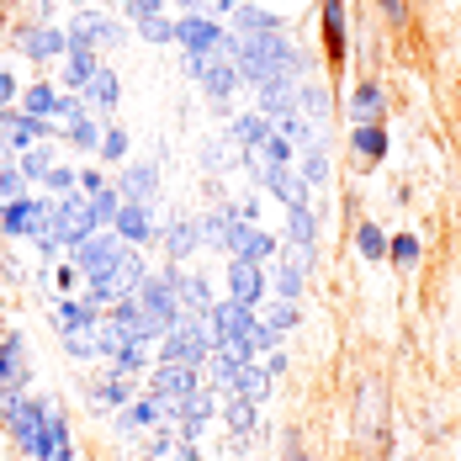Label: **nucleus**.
Wrapping results in <instances>:
<instances>
[{"label": "nucleus", "mask_w": 461, "mask_h": 461, "mask_svg": "<svg viewBox=\"0 0 461 461\" xmlns=\"http://www.w3.org/2000/svg\"><path fill=\"white\" fill-rule=\"evenodd\" d=\"M117 191H122L128 202H149V196L159 191V170H154V165H128L122 181H117Z\"/></svg>", "instance_id": "obj_17"}, {"label": "nucleus", "mask_w": 461, "mask_h": 461, "mask_svg": "<svg viewBox=\"0 0 461 461\" xmlns=\"http://www.w3.org/2000/svg\"><path fill=\"white\" fill-rule=\"evenodd\" d=\"M233 27L239 32H281V16L260 11V5H233Z\"/></svg>", "instance_id": "obj_20"}, {"label": "nucleus", "mask_w": 461, "mask_h": 461, "mask_svg": "<svg viewBox=\"0 0 461 461\" xmlns=\"http://www.w3.org/2000/svg\"><path fill=\"white\" fill-rule=\"evenodd\" d=\"M22 112H27V117H43V122H53V112H59V91H53L48 80L27 86V91H22Z\"/></svg>", "instance_id": "obj_19"}, {"label": "nucleus", "mask_w": 461, "mask_h": 461, "mask_svg": "<svg viewBox=\"0 0 461 461\" xmlns=\"http://www.w3.org/2000/svg\"><path fill=\"white\" fill-rule=\"evenodd\" d=\"M223 38H229V32H223L218 22H207V16H196V11L176 22V43H181L185 53H212V48H223Z\"/></svg>", "instance_id": "obj_6"}, {"label": "nucleus", "mask_w": 461, "mask_h": 461, "mask_svg": "<svg viewBox=\"0 0 461 461\" xmlns=\"http://www.w3.org/2000/svg\"><path fill=\"white\" fill-rule=\"evenodd\" d=\"M266 133H271V117H266V112H244V117L233 122V143H244V149H260Z\"/></svg>", "instance_id": "obj_22"}, {"label": "nucleus", "mask_w": 461, "mask_h": 461, "mask_svg": "<svg viewBox=\"0 0 461 461\" xmlns=\"http://www.w3.org/2000/svg\"><path fill=\"white\" fill-rule=\"evenodd\" d=\"M286 229H292V244H308L313 249V212H308V202L303 207H286Z\"/></svg>", "instance_id": "obj_30"}, {"label": "nucleus", "mask_w": 461, "mask_h": 461, "mask_svg": "<svg viewBox=\"0 0 461 461\" xmlns=\"http://www.w3.org/2000/svg\"><path fill=\"white\" fill-rule=\"evenodd\" d=\"M196 244H202V229H196L191 218H176V223L165 229V249H170V260H185V255H196Z\"/></svg>", "instance_id": "obj_18"}, {"label": "nucleus", "mask_w": 461, "mask_h": 461, "mask_svg": "<svg viewBox=\"0 0 461 461\" xmlns=\"http://www.w3.org/2000/svg\"><path fill=\"white\" fill-rule=\"evenodd\" d=\"M196 229H202V239L223 244V239H229V229H233V207H218V212H212V218H202Z\"/></svg>", "instance_id": "obj_32"}, {"label": "nucleus", "mask_w": 461, "mask_h": 461, "mask_svg": "<svg viewBox=\"0 0 461 461\" xmlns=\"http://www.w3.org/2000/svg\"><path fill=\"white\" fill-rule=\"evenodd\" d=\"M64 350H69L75 361H91L95 356V323H86V329H64Z\"/></svg>", "instance_id": "obj_28"}, {"label": "nucleus", "mask_w": 461, "mask_h": 461, "mask_svg": "<svg viewBox=\"0 0 461 461\" xmlns=\"http://www.w3.org/2000/svg\"><path fill=\"white\" fill-rule=\"evenodd\" d=\"M356 249H361L366 260H382V255H387V233L376 229V223H361V229H356Z\"/></svg>", "instance_id": "obj_31"}, {"label": "nucleus", "mask_w": 461, "mask_h": 461, "mask_svg": "<svg viewBox=\"0 0 461 461\" xmlns=\"http://www.w3.org/2000/svg\"><path fill=\"white\" fill-rule=\"evenodd\" d=\"M86 323H95V303H86V297L59 303V329H86Z\"/></svg>", "instance_id": "obj_24"}, {"label": "nucleus", "mask_w": 461, "mask_h": 461, "mask_svg": "<svg viewBox=\"0 0 461 461\" xmlns=\"http://www.w3.org/2000/svg\"><path fill=\"white\" fill-rule=\"evenodd\" d=\"M53 233H59V244H64V249H75L86 233H95V218H91V207H86V196H80V191H69V196H59V202H53Z\"/></svg>", "instance_id": "obj_3"}, {"label": "nucleus", "mask_w": 461, "mask_h": 461, "mask_svg": "<svg viewBox=\"0 0 461 461\" xmlns=\"http://www.w3.org/2000/svg\"><path fill=\"white\" fill-rule=\"evenodd\" d=\"M112 233H117L122 244H143V239H154L149 202H128V196H122V207H117V218H112Z\"/></svg>", "instance_id": "obj_10"}, {"label": "nucleus", "mask_w": 461, "mask_h": 461, "mask_svg": "<svg viewBox=\"0 0 461 461\" xmlns=\"http://www.w3.org/2000/svg\"><path fill=\"white\" fill-rule=\"evenodd\" d=\"M196 387H202V382H196V366H181V361H159L154 382H149V393H154V398H165L170 409H181Z\"/></svg>", "instance_id": "obj_4"}, {"label": "nucleus", "mask_w": 461, "mask_h": 461, "mask_svg": "<svg viewBox=\"0 0 461 461\" xmlns=\"http://www.w3.org/2000/svg\"><path fill=\"white\" fill-rule=\"evenodd\" d=\"M387 260H393L398 271H414V266H419V239H414V233H398V239H387Z\"/></svg>", "instance_id": "obj_25"}, {"label": "nucleus", "mask_w": 461, "mask_h": 461, "mask_svg": "<svg viewBox=\"0 0 461 461\" xmlns=\"http://www.w3.org/2000/svg\"><path fill=\"white\" fill-rule=\"evenodd\" d=\"M303 181H308V185L329 181V159H323V149H308V159H303Z\"/></svg>", "instance_id": "obj_40"}, {"label": "nucleus", "mask_w": 461, "mask_h": 461, "mask_svg": "<svg viewBox=\"0 0 461 461\" xmlns=\"http://www.w3.org/2000/svg\"><path fill=\"white\" fill-rule=\"evenodd\" d=\"M101 185H106V181H101V176H95V170H86V176H80V196H95V191H101Z\"/></svg>", "instance_id": "obj_45"}, {"label": "nucleus", "mask_w": 461, "mask_h": 461, "mask_svg": "<svg viewBox=\"0 0 461 461\" xmlns=\"http://www.w3.org/2000/svg\"><path fill=\"white\" fill-rule=\"evenodd\" d=\"M48 165H53V154H48V149H27V159H22V176H27V181H43Z\"/></svg>", "instance_id": "obj_42"}, {"label": "nucleus", "mask_w": 461, "mask_h": 461, "mask_svg": "<svg viewBox=\"0 0 461 461\" xmlns=\"http://www.w3.org/2000/svg\"><path fill=\"white\" fill-rule=\"evenodd\" d=\"M5 159H11V143L0 139V165H5Z\"/></svg>", "instance_id": "obj_48"}, {"label": "nucleus", "mask_w": 461, "mask_h": 461, "mask_svg": "<svg viewBox=\"0 0 461 461\" xmlns=\"http://www.w3.org/2000/svg\"><path fill=\"white\" fill-rule=\"evenodd\" d=\"M255 154H260L266 165H286V159H292V143H286V139L276 133V128H271V133L260 139V149H255Z\"/></svg>", "instance_id": "obj_33"}, {"label": "nucleus", "mask_w": 461, "mask_h": 461, "mask_svg": "<svg viewBox=\"0 0 461 461\" xmlns=\"http://www.w3.org/2000/svg\"><path fill=\"white\" fill-rule=\"evenodd\" d=\"M101 133H106V122H95L91 106H86L80 117H69V122H64V139L75 143L80 154H95V149H101Z\"/></svg>", "instance_id": "obj_16"}, {"label": "nucleus", "mask_w": 461, "mask_h": 461, "mask_svg": "<svg viewBox=\"0 0 461 461\" xmlns=\"http://www.w3.org/2000/svg\"><path fill=\"white\" fill-rule=\"evenodd\" d=\"M122 249H128V244H122L117 233L95 229V233H86V239L69 249V266H75V271H86V281H91V276H106V271L122 260Z\"/></svg>", "instance_id": "obj_2"}, {"label": "nucleus", "mask_w": 461, "mask_h": 461, "mask_svg": "<svg viewBox=\"0 0 461 461\" xmlns=\"http://www.w3.org/2000/svg\"><path fill=\"white\" fill-rule=\"evenodd\" d=\"M229 419H233V435H249V429H255V424H249V419H255V403L239 393V398L229 403Z\"/></svg>", "instance_id": "obj_38"}, {"label": "nucleus", "mask_w": 461, "mask_h": 461, "mask_svg": "<svg viewBox=\"0 0 461 461\" xmlns=\"http://www.w3.org/2000/svg\"><path fill=\"white\" fill-rule=\"evenodd\" d=\"M69 32H80L91 48H117L122 43V22H112V16H101V11H80Z\"/></svg>", "instance_id": "obj_12"}, {"label": "nucleus", "mask_w": 461, "mask_h": 461, "mask_svg": "<svg viewBox=\"0 0 461 461\" xmlns=\"http://www.w3.org/2000/svg\"><path fill=\"white\" fill-rule=\"evenodd\" d=\"M229 286H233V303H244V308H260V303H266V271H260L255 260H239V255H233Z\"/></svg>", "instance_id": "obj_8"}, {"label": "nucleus", "mask_w": 461, "mask_h": 461, "mask_svg": "<svg viewBox=\"0 0 461 461\" xmlns=\"http://www.w3.org/2000/svg\"><path fill=\"white\" fill-rule=\"evenodd\" d=\"M11 101H16V80H11V75H5V69H0V112H5V106H11Z\"/></svg>", "instance_id": "obj_44"}, {"label": "nucleus", "mask_w": 461, "mask_h": 461, "mask_svg": "<svg viewBox=\"0 0 461 461\" xmlns=\"http://www.w3.org/2000/svg\"><path fill=\"white\" fill-rule=\"evenodd\" d=\"M122 11H128V22L139 27V22H149V16H165V0H117Z\"/></svg>", "instance_id": "obj_37"}, {"label": "nucleus", "mask_w": 461, "mask_h": 461, "mask_svg": "<svg viewBox=\"0 0 461 461\" xmlns=\"http://www.w3.org/2000/svg\"><path fill=\"white\" fill-rule=\"evenodd\" d=\"M271 249H276V244H271V233L249 229V239H244V249H239V260H255V266H260V260H271Z\"/></svg>", "instance_id": "obj_34"}, {"label": "nucleus", "mask_w": 461, "mask_h": 461, "mask_svg": "<svg viewBox=\"0 0 461 461\" xmlns=\"http://www.w3.org/2000/svg\"><path fill=\"white\" fill-rule=\"evenodd\" d=\"M16 48L27 53V59H38V64H48V59H59L64 48H69V38L59 32V27H22V38H16Z\"/></svg>", "instance_id": "obj_11"}, {"label": "nucleus", "mask_w": 461, "mask_h": 461, "mask_svg": "<svg viewBox=\"0 0 461 461\" xmlns=\"http://www.w3.org/2000/svg\"><path fill=\"white\" fill-rule=\"evenodd\" d=\"M376 5H382V16H387V27H393V32H403V27H409V5H403V0H376Z\"/></svg>", "instance_id": "obj_43"}, {"label": "nucleus", "mask_w": 461, "mask_h": 461, "mask_svg": "<svg viewBox=\"0 0 461 461\" xmlns=\"http://www.w3.org/2000/svg\"><path fill=\"white\" fill-rule=\"evenodd\" d=\"M176 297H181L176 308H181L185 319H207L212 313V297H207V281L202 276H181L176 271Z\"/></svg>", "instance_id": "obj_15"}, {"label": "nucleus", "mask_w": 461, "mask_h": 461, "mask_svg": "<svg viewBox=\"0 0 461 461\" xmlns=\"http://www.w3.org/2000/svg\"><path fill=\"white\" fill-rule=\"evenodd\" d=\"M260 323H266V329H276V334H286V329L297 323V303H292V297H271Z\"/></svg>", "instance_id": "obj_26"}, {"label": "nucleus", "mask_w": 461, "mask_h": 461, "mask_svg": "<svg viewBox=\"0 0 461 461\" xmlns=\"http://www.w3.org/2000/svg\"><path fill=\"white\" fill-rule=\"evenodd\" d=\"M350 117H356V122H382V117H387V91H382L376 80H361V86L350 91Z\"/></svg>", "instance_id": "obj_13"}, {"label": "nucleus", "mask_w": 461, "mask_h": 461, "mask_svg": "<svg viewBox=\"0 0 461 461\" xmlns=\"http://www.w3.org/2000/svg\"><path fill=\"white\" fill-rule=\"evenodd\" d=\"M86 207H91L95 229H112V218H117V207H122V191H117V185H101L95 196H86Z\"/></svg>", "instance_id": "obj_21"}, {"label": "nucleus", "mask_w": 461, "mask_h": 461, "mask_svg": "<svg viewBox=\"0 0 461 461\" xmlns=\"http://www.w3.org/2000/svg\"><path fill=\"white\" fill-rule=\"evenodd\" d=\"M48 133H53V122H43V117H27V112H16V106L0 112V139L11 143V149H32V143L48 139Z\"/></svg>", "instance_id": "obj_7"}, {"label": "nucleus", "mask_w": 461, "mask_h": 461, "mask_svg": "<svg viewBox=\"0 0 461 461\" xmlns=\"http://www.w3.org/2000/svg\"><path fill=\"white\" fill-rule=\"evenodd\" d=\"M286 461H308V456H303V440H297V435H286Z\"/></svg>", "instance_id": "obj_46"}, {"label": "nucleus", "mask_w": 461, "mask_h": 461, "mask_svg": "<svg viewBox=\"0 0 461 461\" xmlns=\"http://www.w3.org/2000/svg\"><path fill=\"white\" fill-rule=\"evenodd\" d=\"M38 185H43V191H53V196H69V191H80V176H75L69 165H48Z\"/></svg>", "instance_id": "obj_27"}, {"label": "nucleus", "mask_w": 461, "mask_h": 461, "mask_svg": "<svg viewBox=\"0 0 461 461\" xmlns=\"http://www.w3.org/2000/svg\"><path fill=\"white\" fill-rule=\"evenodd\" d=\"M27 176L22 170H11V165H0V202H16V196H27Z\"/></svg>", "instance_id": "obj_35"}, {"label": "nucleus", "mask_w": 461, "mask_h": 461, "mask_svg": "<svg viewBox=\"0 0 461 461\" xmlns=\"http://www.w3.org/2000/svg\"><path fill=\"white\" fill-rule=\"evenodd\" d=\"M139 32L149 38V43H176V22H165V16H149V22H139Z\"/></svg>", "instance_id": "obj_39"}, {"label": "nucleus", "mask_w": 461, "mask_h": 461, "mask_svg": "<svg viewBox=\"0 0 461 461\" xmlns=\"http://www.w3.org/2000/svg\"><path fill=\"white\" fill-rule=\"evenodd\" d=\"M95 154H106V159H122V154H128V128H106Z\"/></svg>", "instance_id": "obj_41"}, {"label": "nucleus", "mask_w": 461, "mask_h": 461, "mask_svg": "<svg viewBox=\"0 0 461 461\" xmlns=\"http://www.w3.org/2000/svg\"><path fill=\"white\" fill-rule=\"evenodd\" d=\"M350 149H356V159L382 165V159H387V128H382V122H356V128H350Z\"/></svg>", "instance_id": "obj_14"}, {"label": "nucleus", "mask_w": 461, "mask_h": 461, "mask_svg": "<svg viewBox=\"0 0 461 461\" xmlns=\"http://www.w3.org/2000/svg\"><path fill=\"white\" fill-rule=\"evenodd\" d=\"M176 5H185V11H202V5H207V0H176Z\"/></svg>", "instance_id": "obj_47"}, {"label": "nucleus", "mask_w": 461, "mask_h": 461, "mask_svg": "<svg viewBox=\"0 0 461 461\" xmlns=\"http://www.w3.org/2000/svg\"><path fill=\"white\" fill-rule=\"evenodd\" d=\"M80 95H86V106H117V75L112 69H95Z\"/></svg>", "instance_id": "obj_23"}, {"label": "nucleus", "mask_w": 461, "mask_h": 461, "mask_svg": "<svg viewBox=\"0 0 461 461\" xmlns=\"http://www.w3.org/2000/svg\"><path fill=\"white\" fill-rule=\"evenodd\" d=\"M0 69H5V64H0Z\"/></svg>", "instance_id": "obj_49"}, {"label": "nucleus", "mask_w": 461, "mask_h": 461, "mask_svg": "<svg viewBox=\"0 0 461 461\" xmlns=\"http://www.w3.org/2000/svg\"><path fill=\"white\" fill-rule=\"evenodd\" d=\"M255 323V308H244V303H218L212 313H207V329H212V345H233L239 350V339H244V329ZM244 356V350H239Z\"/></svg>", "instance_id": "obj_5"}, {"label": "nucleus", "mask_w": 461, "mask_h": 461, "mask_svg": "<svg viewBox=\"0 0 461 461\" xmlns=\"http://www.w3.org/2000/svg\"><path fill=\"white\" fill-rule=\"evenodd\" d=\"M143 461H196V451H191V440H181V435H165Z\"/></svg>", "instance_id": "obj_29"}, {"label": "nucleus", "mask_w": 461, "mask_h": 461, "mask_svg": "<svg viewBox=\"0 0 461 461\" xmlns=\"http://www.w3.org/2000/svg\"><path fill=\"white\" fill-rule=\"evenodd\" d=\"M323 59L339 69L350 59V38H345V0H323Z\"/></svg>", "instance_id": "obj_9"}, {"label": "nucleus", "mask_w": 461, "mask_h": 461, "mask_svg": "<svg viewBox=\"0 0 461 461\" xmlns=\"http://www.w3.org/2000/svg\"><path fill=\"white\" fill-rule=\"evenodd\" d=\"M356 435H361L366 451L387 446V382L382 376H366L361 393H356Z\"/></svg>", "instance_id": "obj_1"}, {"label": "nucleus", "mask_w": 461, "mask_h": 461, "mask_svg": "<svg viewBox=\"0 0 461 461\" xmlns=\"http://www.w3.org/2000/svg\"><path fill=\"white\" fill-rule=\"evenodd\" d=\"M276 297H303V266H281L276 271Z\"/></svg>", "instance_id": "obj_36"}]
</instances>
